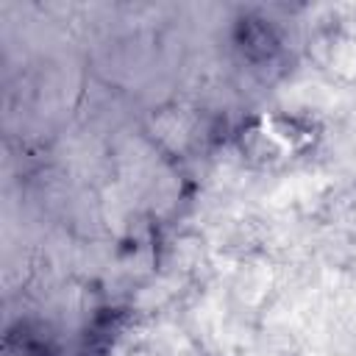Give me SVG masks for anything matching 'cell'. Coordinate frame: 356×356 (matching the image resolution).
<instances>
[{
    "instance_id": "obj_1",
    "label": "cell",
    "mask_w": 356,
    "mask_h": 356,
    "mask_svg": "<svg viewBox=\"0 0 356 356\" xmlns=\"http://www.w3.org/2000/svg\"><path fill=\"white\" fill-rule=\"evenodd\" d=\"M231 44L236 56L253 67L273 64L281 56V36L278 31L259 14H242L236 17L231 28Z\"/></svg>"
}]
</instances>
